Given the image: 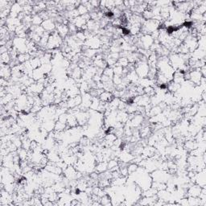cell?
<instances>
[{
    "label": "cell",
    "instance_id": "6da1fadb",
    "mask_svg": "<svg viewBox=\"0 0 206 206\" xmlns=\"http://www.w3.org/2000/svg\"><path fill=\"white\" fill-rule=\"evenodd\" d=\"M63 43H64L63 38L57 33V31H54L50 34L49 42L47 44V49H49V50L58 49V48H61Z\"/></svg>",
    "mask_w": 206,
    "mask_h": 206
},
{
    "label": "cell",
    "instance_id": "7a4b0ae2",
    "mask_svg": "<svg viewBox=\"0 0 206 206\" xmlns=\"http://www.w3.org/2000/svg\"><path fill=\"white\" fill-rule=\"evenodd\" d=\"M149 69H150V67H149L147 62H146V61H138L134 64V71L136 72L139 78L147 77Z\"/></svg>",
    "mask_w": 206,
    "mask_h": 206
},
{
    "label": "cell",
    "instance_id": "3957f363",
    "mask_svg": "<svg viewBox=\"0 0 206 206\" xmlns=\"http://www.w3.org/2000/svg\"><path fill=\"white\" fill-rule=\"evenodd\" d=\"M204 77L201 75L200 69H193L189 71V81L195 85H200V80Z\"/></svg>",
    "mask_w": 206,
    "mask_h": 206
},
{
    "label": "cell",
    "instance_id": "277c9868",
    "mask_svg": "<svg viewBox=\"0 0 206 206\" xmlns=\"http://www.w3.org/2000/svg\"><path fill=\"white\" fill-rule=\"evenodd\" d=\"M1 78H4L9 81L12 76V70L9 64H1V70H0Z\"/></svg>",
    "mask_w": 206,
    "mask_h": 206
},
{
    "label": "cell",
    "instance_id": "5b68a950",
    "mask_svg": "<svg viewBox=\"0 0 206 206\" xmlns=\"http://www.w3.org/2000/svg\"><path fill=\"white\" fill-rule=\"evenodd\" d=\"M41 26L44 27V29L45 30V31L49 32V33H51L52 31H56V28H57L56 22L52 19H49L44 20Z\"/></svg>",
    "mask_w": 206,
    "mask_h": 206
},
{
    "label": "cell",
    "instance_id": "8992f818",
    "mask_svg": "<svg viewBox=\"0 0 206 206\" xmlns=\"http://www.w3.org/2000/svg\"><path fill=\"white\" fill-rule=\"evenodd\" d=\"M56 31H57V33L59 34L62 38H66V37L68 36L69 33V30L68 25H64L63 24H57Z\"/></svg>",
    "mask_w": 206,
    "mask_h": 206
},
{
    "label": "cell",
    "instance_id": "52a82bcc",
    "mask_svg": "<svg viewBox=\"0 0 206 206\" xmlns=\"http://www.w3.org/2000/svg\"><path fill=\"white\" fill-rule=\"evenodd\" d=\"M114 98V97L113 94L111 92H109V91L104 90L99 96V99L101 100V102L106 103L110 102Z\"/></svg>",
    "mask_w": 206,
    "mask_h": 206
},
{
    "label": "cell",
    "instance_id": "ba28073f",
    "mask_svg": "<svg viewBox=\"0 0 206 206\" xmlns=\"http://www.w3.org/2000/svg\"><path fill=\"white\" fill-rule=\"evenodd\" d=\"M107 170H108V164H107V162H105V161L97 163L95 166V172L97 173L105 172Z\"/></svg>",
    "mask_w": 206,
    "mask_h": 206
},
{
    "label": "cell",
    "instance_id": "9c48e42d",
    "mask_svg": "<svg viewBox=\"0 0 206 206\" xmlns=\"http://www.w3.org/2000/svg\"><path fill=\"white\" fill-rule=\"evenodd\" d=\"M29 62H30L31 67L33 68V69H38L41 66V61H40L39 57H31Z\"/></svg>",
    "mask_w": 206,
    "mask_h": 206
},
{
    "label": "cell",
    "instance_id": "30bf717a",
    "mask_svg": "<svg viewBox=\"0 0 206 206\" xmlns=\"http://www.w3.org/2000/svg\"><path fill=\"white\" fill-rule=\"evenodd\" d=\"M11 61V57L9 51L1 54V62H2V64H10Z\"/></svg>",
    "mask_w": 206,
    "mask_h": 206
},
{
    "label": "cell",
    "instance_id": "8fae6325",
    "mask_svg": "<svg viewBox=\"0 0 206 206\" xmlns=\"http://www.w3.org/2000/svg\"><path fill=\"white\" fill-rule=\"evenodd\" d=\"M43 19L40 17L39 14L32 15V20H31V24L33 26H40L43 23Z\"/></svg>",
    "mask_w": 206,
    "mask_h": 206
},
{
    "label": "cell",
    "instance_id": "7c38bea8",
    "mask_svg": "<svg viewBox=\"0 0 206 206\" xmlns=\"http://www.w3.org/2000/svg\"><path fill=\"white\" fill-rule=\"evenodd\" d=\"M66 125L65 123H63V122H61L57 121L56 122V124H55L54 130L55 131H57V132H62V131H64L65 128H66Z\"/></svg>",
    "mask_w": 206,
    "mask_h": 206
},
{
    "label": "cell",
    "instance_id": "4fadbf2b",
    "mask_svg": "<svg viewBox=\"0 0 206 206\" xmlns=\"http://www.w3.org/2000/svg\"><path fill=\"white\" fill-rule=\"evenodd\" d=\"M129 61L127 57H120L117 61L116 63V65H119V66L123 67V68H126L129 65Z\"/></svg>",
    "mask_w": 206,
    "mask_h": 206
},
{
    "label": "cell",
    "instance_id": "5bb4252c",
    "mask_svg": "<svg viewBox=\"0 0 206 206\" xmlns=\"http://www.w3.org/2000/svg\"><path fill=\"white\" fill-rule=\"evenodd\" d=\"M143 90H144V94L147 95L150 97H152L155 94V89L153 86H147V87L143 89Z\"/></svg>",
    "mask_w": 206,
    "mask_h": 206
},
{
    "label": "cell",
    "instance_id": "9a60e30c",
    "mask_svg": "<svg viewBox=\"0 0 206 206\" xmlns=\"http://www.w3.org/2000/svg\"><path fill=\"white\" fill-rule=\"evenodd\" d=\"M139 168V165L135 163H131L127 166V169H128V173L129 175H132L133 173L136 172V171Z\"/></svg>",
    "mask_w": 206,
    "mask_h": 206
},
{
    "label": "cell",
    "instance_id": "2e32d148",
    "mask_svg": "<svg viewBox=\"0 0 206 206\" xmlns=\"http://www.w3.org/2000/svg\"><path fill=\"white\" fill-rule=\"evenodd\" d=\"M142 17L145 20H150V19H153V14H152L151 10H145L143 13L142 14Z\"/></svg>",
    "mask_w": 206,
    "mask_h": 206
},
{
    "label": "cell",
    "instance_id": "e0dca14e",
    "mask_svg": "<svg viewBox=\"0 0 206 206\" xmlns=\"http://www.w3.org/2000/svg\"><path fill=\"white\" fill-rule=\"evenodd\" d=\"M77 11H78V13L80 15H86V14H89V11L88 9H87V7L85 6V5H82V4H81V5H79L77 7Z\"/></svg>",
    "mask_w": 206,
    "mask_h": 206
},
{
    "label": "cell",
    "instance_id": "ac0fdd59",
    "mask_svg": "<svg viewBox=\"0 0 206 206\" xmlns=\"http://www.w3.org/2000/svg\"><path fill=\"white\" fill-rule=\"evenodd\" d=\"M113 70H114V75L123 77V67L119 66V65H115V66L113 68Z\"/></svg>",
    "mask_w": 206,
    "mask_h": 206
},
{
    "label": "cell",
    "instance_id": "d6986e66",
    "mask_svg": "<svg viewBox=\"0 0 206 206\" xmlns=\"http://www.w3.org/2000/svg\"><path fill=\"white\" fill-rule=\"evenodd\" d=\"M103 74L104 75H106V76L109 77V78H113V77H114V70H113V68H111V67H106V69H104V71H103Z\"/></svg>",
    "mask_w": 206,
    "mask_h": 206
},
{
    "label": "cell",
    "instance_id": "ffe728a7",
    "mask_svg": "<svg viewBox=\"0 0 206 206\" xmlns=\"http://www.w3.org/2000/svg\"><path fill=\"white\" fill-rule=\"evenodd\" d=\"M112 82L115 86L120 85V84H122V77L118 76V75H114L112 78Z\"/></svg>",
    "mask_w": 206,
    "mask_h": 206
}]
</instances>
